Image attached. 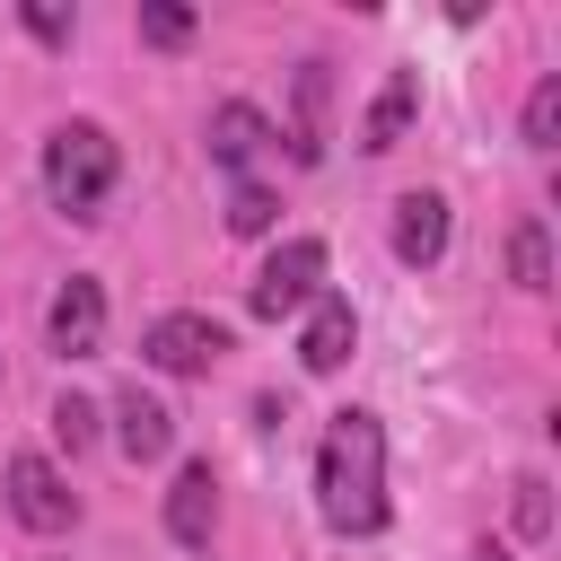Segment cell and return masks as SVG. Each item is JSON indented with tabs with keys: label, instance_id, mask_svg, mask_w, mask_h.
Here are the masks:
<instances>
[{
	"label": "cell",
	"instance_id": "6da1fadb",
	"mask_svg": "<svg viewBox=\"0 0 561 561\" xmlns=\"http://www.w3.org/2000/svg\"><path fill=\"white\" fill-rule=\"evenodd\" d=\"M316 508L333 535H377L386 526V430L377 412H333L316 447Z\"/></svg>",
	"mask_w": 561,
	"mask_h": 561
},
{
	"label": "cell",
	"instance_id": "7a4b0ae2",
	"mask_svg": "<svg viewBox=\"0 0 561 561\" xmlns=\"http://www.w3.org/2000/svg\"><path fill=\"white\" fill-rule=\"evenodd\" d=\"M114 175H123V149H114L105 123H61L44 140V193H53L61 219H96L105 193H114Z\"/></svg>",
	"mask_w": 561,
	"mask_h": 561
},
{
	"label": "cell",
	"instance_id": "3957f363",
	"mask_svg": "<svg viewBox=\"0 0 561 561\" xmlns=\"http://www.w3.org/2000/svg\"><path fill=\"white\" fill-rule=\"evenodd\" d=\"M316 289H324V245H316V237H289V245H280V254H272V263L254 272V289H245V307L280 324V316H298V307H307Z\"/></svg>",
	"mask_w": 561,
	"mask_h": 561
},
{
	"label": "cell",
	"instance_id": "277c9868",
	"mask_svg": "<svg viewBox=\"0 0 561 561\" xmlns=\"http://www.w3.org/2000/svg\"><path fill=\"white\" fill-rule=\"evenodd\" d=\"M219 351H228V324H210V316H158L149 333H140V359L158 368V377H202V368H219Z\"/></svg>",
	"mask_w": 561,
	"mask_h": 561
},
{
	"label": "cell",
	"instance_id": "5b68a950",
	"mask_svg": "<svg viewBox=\"0 0 561 561\" xmlns=\"http://www.w3.org/2000/svg\"><path fill=\"white\" fill-rule=\"evenodd\" d=\"M9 517L18 526H35V535H61L70 517H79V500H70V482L53 473V456H9Z\"/></svg>",
	"mask_w": 561,
	"mask_h": 561
},
{
	"label": "cell",
	"instance_id": "8992f818",
	"mask_svg": "<svg viewBox=\"0 0 561 561\" xmlns=\"http://www.w3.org/2000/svg\"><path fill=\"white\" fill-rule=\"evenodd\" d=\"M44 342H53L61 359H96V351H105V289H96L88 272H70V280L53 289V316H44Z\"/></svg>",
	"mask_w": 561,
	"mask_h": 561
},
{
	"label": "cell",
	"instance_id": "52a82bcc",
	"mask_svg": "<svg viewBox=\"0 0 561 561\" xmlns=\"http://www.w3.org/2000/svg\"><path fill=\"white\" fill-rule=\"evenodd\" d=\"M351 342H359V316H351V298L316 289V298H307V333H298V359H307L316 377H333V368L351 359Z\"/></svg>",
	"mask_w": 561,
	"mask_h": 561
},
{
	"label": "cell",
	"instance_id": "ba28073f",
	"mask_svg": "<svg viewBox=\"0 0 561 561\" xmlns=\"http://www.w3.org/2000/svg\"><path fill=\"white\" fill-rule=\"evenodd\" d=\"M412 114H421V70H386V88H377L368 114H359V149L386 158V149L412 131Z\"/></svg>",
	"mask_w": 561,
	"mask_h": 561
},
{
	"label": "cell",
	"instance_id": "9c48e42d",
	"mask_svg": "<svg viewBox=\"0 0 561 561\" xmlns=\"http://www.w3.org/2000/svg\"><path fill=\"white\" fill-rule=\"evenodd\" d=\"M114 438H123V456H131V465H158V456L175 447V412H167L158 394L123 386V403H114Z\"/></svg>",
	"mask_w": 561,
	"mask_h": 561
},
{
	"label": "cell",
	"instance_id": "30bf717a",
	"mask_svg": "<svg viewBox=\"0 0 561 561\" xmlns=\"http://www.w3.org/2000/svg\"><path fill=\"white\" fill-rule=\"evenodd\" d=\"M210 526H219V473H210V465H184V473H175V491H167V535L202 552V543H210Z\"/></svg>",
	"mask_w": 561,
	"mask_h": 561
},
{
	"label": "cell",
	"instance_id": "8fae6325",
	"mask_svg": "<svg viewBox=\"0 0 561 561\" xmlns=\"http://www.w3.org/2000/svg\"><path fill=\"white\" fill-rule=\"evenodd\" d=\"M438 254H447V202H438V193H403V202H394V263L421 272V263H438Z\"/></svg>",
	"mask_w": 561,
	"mask_h": 561
},
{
	"label": "cell",
	"instance_id": "7c38bea8",
	"mask_svg": "<svg viewBox=\"0 0 561 561\" xmlns=\"http://www.w3.org/2000/svg\"><path fill=\"white\" fill-rule=\"evenodd\" d=\"M324 96H333L324 61H298V96H289V158H298V167L324 158Z\"/></svg>",
	"mask_w": 561,
	"mask_h": 561
},
{
	"label": "cell",
	"instance_id": "4fadbf2b",
	"mask_svg": "<svg viewBox=\"0 0 561 561\" xmlns=\"http://www.w3.org/2000/svg\"><path fill=\"white\" fill-rule=\"evenodd\" d=\"M263 149H272V123H263L254 105H219V114H210V167L245 175V167H254Z\"/></svg>",
	"mask_w": 561,
	"mask_h": 561
},
{
	"label": "cell",
	"instance_id": "5bb4252c",
	"mask_svg": "<svg viewBox=\"0 0 561 561\" xmlns=\"http://www.w3.org/2000/svg\"><path fill=\"white\" fill-rule=\"evenodd\" d=\"M508 272H517V289H552V245H543V219H517V237H508Z\"/></svg>",
	"mask_w": 561,
	"mask_h": 561
},
{
	"label": "cell",
	"instance_id": "9a60e30c",
	"mask_svg": "<svg viewBox=\"0 0 561 561\" xmlns=\"http://www.w3.org/2000/svg\"><path fill=\"white\" fill-rule=\"evenodd\" d=\"M508 517H517L526 543H543V535H552V482H543V473H517V482H508Z\"/></svg>",
	"mask_w": 561,
	"mask_h": 561
},
{
	"label": "cell",
	"instance_id": "2e32d148",
	"mask_svg": "<svg viewBox=\"0 0 561 561\" xmlns=\"http://www.w3.org/2000/svg\"><path fill=\"white\" fill-rule=\"evenodd\" d=\"M140 44L184 53V44H193V9H184V0H140Z\"/></svg>",
	"mask_w": 561,
	"mask_h": 561
},
{
	"label": "cell",
	"instance_id": "e0dca14e",
	"mask_svg": "<svg viewBox=\"0 0 561 561\" xmlns=\"http://www.w3.org/2000/svg\"><path fill=\"white\" fill-rule=\"evenodd\" d=\"M552 131H561V79H535V96H526V149H552Z\"/></svg>",
	"mask_w": 561,
	"mask_h": 561
},
{
	"label": "cell",
	"instance_id": "ac0fdd59",
	"mask_svg": "<svg viewBox=\"0 0 561 561\" xmlns=\"http://www.w3.org/2000/svg\"><path fill=\"white\" fill-rule=\"evenodd\" d=\"M272 210H280V202H272L263 184H237V202H228V228H237V237H263V228H272Z\"/></svg>",
	"mask_w": 561,
	"mask_h": 561
},
{
	"label": "cell",
	"instance_id": "d6986e66",
	"mask_svg": "<svg viewBox=\"0 0 561 561\" xmlns=\"http://www.w3.org/2000/svg\"><path fill=\"white\" fill-rule=\"evenodd\" d=\"M53 438H61V447H88V438H96V403L61 394V403H53Z\"/></svg>",
	"mask_w": 561,
	"mask_h": 561
},
{
	"label": "cell",
	"instance_id": "ffe728a7",
	"mask_svg": "<svg viewBox=\"0 0 561 561\" xmlns=\"http://www.w3.org/2000/svg\"><path fill=\"white\" fill-rule=\"evenodd\" d=\"M70 26H79V18H70L61 0H26V35H35V44H70Z\"/></svg>",
	"mask_w": 561,
	"mask_h": 561
},
{
	"label": "cell",
	"instance_id": "44dd1931",
	"mask_svg": "<svg viewBox=\"0 0 561 561\" xmlns=\"http://www.w3.org/2000/svg\"><path fill=\"white\" fill-rule=\"evenodd\" d=\"M473 561H508V543H473Z\"/></svg>",
	"mask_w": 561,
	"mask_h": 561
}]
</instances>
